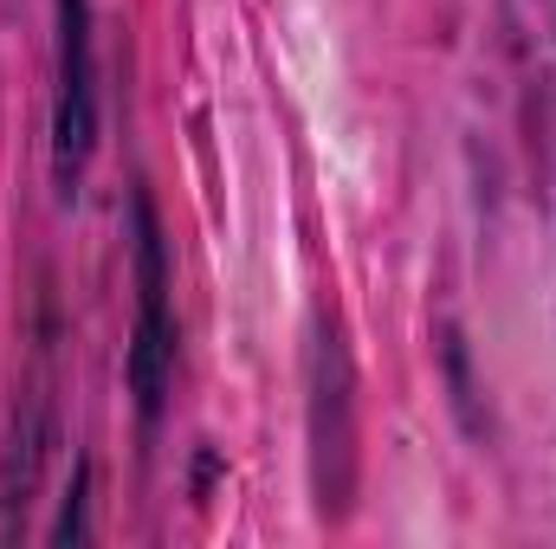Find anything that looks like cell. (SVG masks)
Masks as SVG:
<instances>
[{
  "label": "cell",
  "mask_w": 556,
  "mask_h": 549,
  "mask_svg": "<svg viewBox=\"0 0 556 549\" xmlns=\"http://www.w3.org/2000/svg\"><path fill=\"white\" fill-rule=\"evenodd\" d=\"M130 278H137V330H130L124 369H130L142 426H155V413L168 401V375H175V317H168V240H162L149 194L130 201Z\"/></svg>",
  "instance_id": "obj_1"
},
{
  "label": "cell",
  "mask_w": 556,
  "mask_h": 549,
  "mask_svg": "<svg viewBox=\"0 0 556 549\" xmlns=\"http://www.w3.org/2000/svg\"><path fill=\"white\" fill-rule=\"evenodd\" d=\"M98 149V46L91 0H59V91H52V168L59 188H78Z\"/></svg>",
  "instance_id": "obj_2"
},
{
  "label": "cell",
  "mask_w": 556,
  "mask_h": 549,
  "mask_svg": "<svg viewBox=\"0 0 556 549\" xmlns=\"http://www.w3.org/2000/svg\"><path fill=\"white\" fill-rule=\"evenodd\" d=\"M350 356L337 330L311 336V472H317V505L343 511L356 485V395H350Z\"/></svg>",
  "instance_id": "obj_3"
}]
</instances>
